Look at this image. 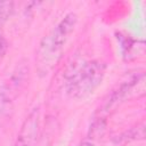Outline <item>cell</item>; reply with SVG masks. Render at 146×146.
<instances>
[{
  "mask_svg": "<svg viewBox=\"0 0 146 146\" xmlns=\"http://www.w3.org/2000/svg\"><path fill=\"white\" fill-rule=\"evenodd\" d=\"M78 15L75 13L66 14L56 26L41 40L36 51V70L41 75H47L58 63L64 47L70 40L76 24Z\"/></svg>",
  "mask_w": 146,
  "mask_h": 146,
  "instance_id": "cell-1",
  "label": "cell"
},
{
  "mask_svg": "<svg viewBox=\"0 0 146 146\" xmlns=\"http://www.w3.org/2000/svg\"><path fill=\"white\" fill-rule=\"evenodd\" d=\"M105 71V64L97 59L76 63L65 75L66 94L74 99L88 97L100 86Z\"/></svg>",
  "mask_w": 146,
  "mask_h": 146,
  "instance_id": "cell-2",
  "label": "cell"
},
{
  "mask_svg": "<svg viewBox=\"0 0 146 146\" xmlns=\"http://www.w3.org/2000/svg\"><path fill=\"white\" fill-rule=\"evenodd\" d=\"M54 128V120L42 117L41 108L34 107L23 121L14 146H50Z\"/></svg>",
  "mask_w": 146,
  "mask_h": 146,
  "instance_id": "cell-3",
  "label": "cell"
},
{
  "mask_svg": "<svg viewBox=\"0 0 146 146\" xmlns=\"http://www.w3.org/2000/svg\"><path fill=\"white\" fill-rule=\"evenodd\" d=\"M30 66L26 60L17 63L15 68L0 83V119L7 116L15 102L19 98L27 86Z\"/></svg>",
  "mask_w": 146,
  "mask_h": 146,
  "instance_id": "cell-4",
  "label": "cell"
},
{
  "mask_svg": "<svg viewBox=\"0 0 146 146\" xmlns=\"http://www.w3.org/2000/svg\"><path fill=\"white\" fill-rule=\"evenodd\" d=\"M144 82V72H135L125 78H123L103 99L102 104L97 108V112L94 115L92 121H103L106 122L107 116L120 106L138 86H143Z\"/></svg>",
  "mask_w": 146,
  "mask_h": 146,
  "instance_id": "cell-5",
  "label": "cell"
},
{
  "mask_svg": "<svg viewBox=\"0 0 146 146\" xmlns=\"http://www.w3.org/2000/svg\"><path fill=\"white\" fill-rule=\"evenodd\" d=\"M15 2L13 1H0V26H2L14 14Z\"/></svg>",
  "mask_w": 146,
  "mask_h": 146,
  "instance_id": "cell-6",
  "label": "cell"
},
{
  "mask_svg": "<svg viewBox=\"0 0 146 146\" xmlns=\"http://www.w3.org/2000/svg\"><path fill=\"white\" fill-rule=\"evenodd\" d=\"M8 51V41L5 36L0 35V64L2 63L3 58L6 57V54Z\"/></svg>",
  "mask_w": 146,
  "mask_h": 146,
  "instance_id": "cell-7",
  "label": "cell"
},
{
  "mask_svg": "<svg viewBox=\"0 0 146 146\" xmlns=\"http://www.w3.org/2000/svg\"><path fill=\"white\" fill-rule=\"evenodd\" d=\"M79 146H96L91 140H89V139H86V140H82L80 144H79Z\"/></svg>",
  "mask_w": 146,
  "mask_h": 146,
  "instance_id": "cell-8",
  "label": "cell"
}]
</instances>
